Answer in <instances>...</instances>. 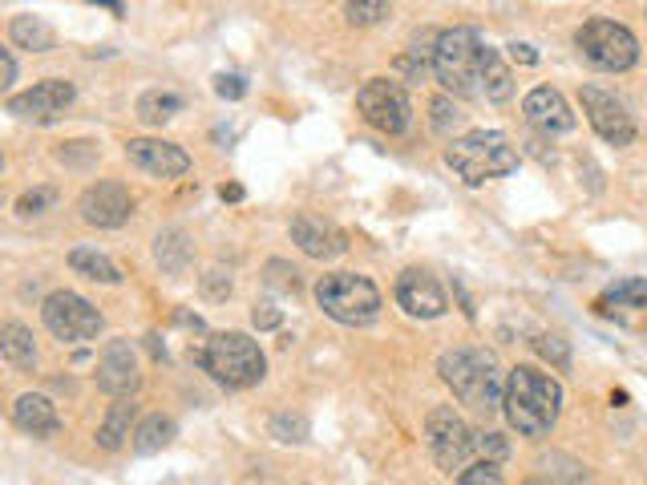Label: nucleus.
Instances as JSON below:
<instances>
[{"instance_id": "nucleus-1", "label": "nucleus", "mask_w": 647, "mask_h": 485, "mask_svg": "<svg viewBox=\"0 0 647 485\" xmlns=\"http://www.w3.org/2000/svg\"><path fill=\"white\" fill-rule=\"evenodd\" d=\"M502 413L522 437H546L555 429L558 413H563V384L550 372L518 364L506 376Z\"/></svg>"}, {"instance_id": "nucleus-2", "label": "nucleus", "mask_w": 647, "mask_h": 485, "mask_svg": "<svg viewBox=\"0 0 647 485\" xmlns=\"http://www.w3.org/2000/svg\"><path fill=\"white\" fill-rule=\"evenodd\" d=\"M438 372L441 381L453 388V396L462 405H469L474 413L493 417V413L502 409L506 381L502 372H498L493 352H486V348H450V352H441Z\"/></svg>"}, {"instance_id": "nucleus-3", "label": "nucleus", "mask_w": 647, "mask_h": 485, "mask_svg": "<svg viewBox=\"0 0 647 485\" xmlns=\"http://www.w3.org/2000/svg\"><path fill=\"white\" fill-rule=\"evenodd\" d=\"M481 61H486V41L478 29L457 25L438 33L433 77L453 98H481Z\"/></svg>"}, {"instance_id": "nucleus-4", "label": "nucleus", "mask_w": 647, "mask_h": 485, "mask_svg": "<svg viewBox=\"0 0 647 485\" xmlns=\"http://www.w3.org/2000/svg\"><path fill=\"white\" fill-rule=\"evenodd\" d=\"M445 162L462 182L481 187V182L510 174L518 167V150L498 129H474V134H462L445 146Z\"/></svg>"}, {"instance_id": "nucleus-5", "label": "nucleus", "mask_w": 647, "mask_h": 485, "mask_svg": "<svg viewBox=\"0 0 647 485\" xmlns=\"http://www.w3.org/2000/svg\"><path fill=\"white\" fill-rule=\"evenodd\" d=\"M316 304L324 307V316H332L337 324L349 328H364L381 316V292L368 275L356 271H332L316 283Z\"/></svg>"}, {"instance_id": "nucleus-6", "label": "nucleus", "mask_w": 647, "mask_h": 485, "mask_svg": "<svg viewBox=\"0 0 647 485\" xmlns=\"http://www.w3.org/2000/svg\"><path fill=\"white\" fill-rule=\"evenodd\" d=\"M198 360H203V369L219 384H227V388H251V384H259L263 372H268V360H263L259 345L243 332L211 336Z\"/></svg>"}, {"instance_id": "nucleus-7", "label": "nucleus", "mask_w": 647, "mask_h": 485, "mask_svg": "<svg viewBox=\"0 0 647 485\" xmlns=\"http://www.w3.org/2000/svg\"><path fill=\"white\" fill-rule=\"evenodd\" d=\"M575 49L591 69L599 74H623L639 61V41L627 25L620 21H608V16H595L575 33Z\"/></svg>"}, {"instance_id": "nucleus-8", "label": "nucleus", "mask_w": 647, "mask_h": 485, "mask_svg": "<svg viewBox=\"0 0 647 485\" xmlns=\"http://www.w3.org/2000/svg\"><path fill=\"white\" fill-rule=\"evenodd\" d=\"M356 110L373 129L381 134H405L409 122H413V105H409V93L393 81V77H373L364 81L361 93H356Z\"/></svg>"}, {"instance_id": "nucleus-9", "label": "nucleus", "mask_w": 647, "mask_h": 485, "mask_svg": "<svg viewBox=\"0 0 647 485\" xmlns=\"http://www.w3.org/2000/svg\"><path fill=\"white\" fill-rule=\"evenodd\" d=\"M41 319L57 340H69V345H81V340H98L105 328L102 312L81 300L78 292H53L41 307Z\"/></svg>"}, {"instance_id": "nucleus-10", "label": "nucleus", "mask_w": 647, "mask_h": 485, "mask_svg": "<svg viewBox=\"0 0 647 485\" xmlns=\"http://www.w3.org/2000/svg\"><path fill=\"white\" fill-rule=\"evenodd\" d=\"M425 445L441 470L453 473V470H466L469 453H474V433H469V425L450 405H438L425 417Z\"/></svg>"}, {"instance_id": "nucleus-11", "label": "nucleus", "mask_w": 647, "mask_h": 485, "mask_svg": "<svg viewBox=\"0 0 647 485\" xmlns=\"http://www.w3.org/2000/svg\"><path fill=\"white\" fill-rule=\"evenodd\" d=\"M579 102H582V114H587V122H591V129H595L599 138L611 142V146H632L635 122H632V114H627L623 98H615L611 90H599V86H582Z\"/></svg>"}, {"instance_id": "nucleus-12", "label": "nucleus", "mask_w": 647, "mask_h": 485, "mask_svg": "<svg viewBox=\"0 0 647 485\" xmlns=\"http://www.w3.org/2000/svg\"><path fill=\"white\" fill-rule=\"evenodd\" d=\"M73 98H78V90H73V81H41V86H33V90L25 93H13L9 98V114L21 117V122H37V126H49V122H57V117L73 105Z\"/></svg>"}, {"instance_id": "nucleus-13", "label": "nucleus", "mask_w": 647, "mask_h": 485, "mask_svg": "<svg viewBox=\"0 0 647 485\" xmlns=\"http://www.w3.org/2000/svg\"><path fill=\"white\" fill-rule=\"evenodd\" d=\"M78 211L90 227L114 230L134 215V199H129V191L122 187V182H93V187H86V194L78 199Z\"/></svg>"}, {"instance_id": "nucleus-14", "label": "nucleus", "mask_w": 647, "mask_h": 485, "mask_svg": "<svg viewBox=\"0 0 647 485\" xmlns=\"http://www.w3.org/2000/svg\"><path fill=\"white\" fill-rule=\"evenodd\" d=\"M126 158L143 170V174H150V179H182V174L191 170V154L162 138H129Z\"/></svg>"}, {"instance_id": "nucleus-15", "label": "nucleus", "mask_w": 647, "mask_h": 485, "mask_svg": "<svg viewBox=\"0 0 647 485\" xmlns=\"http://www.w3.org/2000/svg\"><path fill=\"white\" fill-rule=\"evenodd\" d=\"M397 304L409 312L413 319H438L445 316V287H441L425 268H409L401 271V280H397Z\"/></svg>"}, {"instance_id": "nucleus-16", "label": "nucleus", "mask_w": 647, "mask_h": 485, "mask_svg": "<svg viewBox=\"0 0 647 485\" xmlns=\"http://www.w3.org/2000/svg\"><path fill=\"white\" fill-rule=\"evenodd\" d=\"M138 381H143V372H138V357H134L129 340H110L98 360V388L110 396H134Z\"/></svg>"}, {"instance_id": "nucleus-17", "label": "nucleus", "mask_w": 647, "mask_h": 485, "mask_svg": "<svg viewBox=\"0 0 647 485\" xmlns=\"http://www.w3.org/2000/svg\"><path fill=\"white\" fill-rule=\"evenodd\" d=\"M292 239L299 243V251L311 259H337L349 251V239L344 230L332 227L328 218L320 215H296L292 218Z\"/></svg>"}, {"instance_id": "nucleus-18", "label": "nucleus", "mask_w": 647, "mask_h": 485, "mask_svg": "<svg viewBox=\"0 0 647 485\" xmlns=\"http://www.w3.org/2000/svg\"><path fill=\"white\" fill-rule=\"evenodd\" d=\"M522 114H526V122L534 129H543V134H567V129H575V114H570L567 98L558 90H550V86H538V90L526 93Z\"/></svg>"}, {"instance_id": "nucleus-19", "label": "nucleus", "mask_w": 647, "mask_h": 485, "mask_svg": "<svg viewBox=\"0 0 647 485\" xmlns=\"http://www.w3.org/2000/svg\"><path fill=\"white\" fill-rule=\"evenodd\" d=\"M13 425L29 437H53L61 429V417H57V405L49 396L25 393L13 401Z\"/></svg>"}, {"instance_id": "nucleus-20", "label": "nucleus", "mask_w": 647, "mask_h": 485, "mask_svg": "<svg viewBox=\"0 0 647 485\" xmlns=\"http://www.w3.org/2000/svg\"><path fill=\"white\" fill-rule=\"evenodd\" d=\"M0 352H4V360H9L13 369H21V372L37 369V345H33V332H29L25 324H16V319H9V324L0 328Z\"/></svg>"}, {"instance_id": "nucleus-21", "label": "nucleus", "mask_w": 647, "mask_h": 485, "mask_svg": "<svg viewBox=\"0 0 647 485\" xmlns=\"http://www.w3.org/2000/svg\"><path fill=\"white\" fill-rule=\"evenodd\" d=\"M155 259L162 263V271H170V275H182V271L191 268V259H194V243L186 239V230L170 227V230H162V235L155 239Z\"/></svg>"}, {"instance_id": "nucleus-22", "label": "nucleus", "mask_w": 647, "mask_h": 485, "mask_svg": "<svg viewBox=\"0 0 647 485\" xmlns=\"http://www.w3.org/2000/svg\"><path fill=\"white\" fill-rule=\"evenodd\" d=\"M481 98L486 102H510L514 98V77H510V69H506L502 53L490 49L486 45V61H481Z\"/></svg>"}, {"instance_id": "nucleus-23", "label": "nucleus", "mask_w": 647, "mask_h": 485, "mask_svg": "<svg viewBox=\"0 0 647 485\" xmlns=\"http://www.w3.org/2000/svg\"><path fill=\"white\" fill-rule=\"evenodd\" d=\"M9 41H13L16 49H29V53L57 49V33H53L41 16H13V25H9Z\"/></svg>"}, {"instance_id": "nucleus-24", "label": "nucleus", "mask_w": 647, "mask_h": 485, "mask_svg": "<svg viewBox=\"0 0 647 485\" xmlns=\"http://www.w3.org/2000/svg\"><path fill=\"white\" fill-rule=\"evenodd\" d=\"M134 417H138L134 396H117V405L110 409V417H105L102 429H98V445H102V449H122V445H126Z\"/></svg>"}, {"instance_id": "nucleus-25", "label": "nucleus", "mask_w": 647, "mask_h": 485, "mask_svg": "<svg viewBox=\"0 0 647 485\" xmlns=\"http://www.w3.org/2000/svg\"><path fill=\"white\" fill-rule=\"evenodd\" d=\"M69 268L78 271V275H86V280H93V283H117L122 280V271H117L114 259L102 256V251H93V247H78V251L69 256Z\"/></svg>"}, {"instance_id": "nucleus-26", "label": "nucleus", "mask_w": 647, "mask_h": 485, "mask_svg": "<svg viewBox=\"0 0 647 485\" xmlns=\"http://www.w3.org/2000/svg\"><path fill=\"white\" fill-rule=\"evenodd\" d=\"M174 441V421L155 413V417H146L138 429H134V449L138 453H158V449H167Z\"/></svg>"}, {"instance_id": "nucleus-27", "label": "nucleus", "mask_w": 647, "mask_h": 485, "mask_svg": "<svg viewBox=\"0 0 647 485\" xmlns=\"http://www.w3.org/2000/svg\"><path fill=\"white\" fill-rule=\"evenodd\" d=\"M179 110H182V98L170 90H150L138 98V117H143L146 126H162V122H170Z\"/></svg>"}, {"instance_id": "nucleus-28", "label": "nucleus", "mask_w": 647, "mask_h": 485, "mask_svg": "<svg viewBox=\"0 0 647 485\" xmlns=\"http://www.w3.org/2000/svg\"><path fill=\"white\" fill-rule=\"evenodd\" d=\"M632 307V312H644L647 307V280H620L615 287H608V295L599 300V312L603 307Z\"/></svg>"}, {"instance_id": "nucleus-29", "label": "nucleus", "mask_w": 647, "mask_h": 485, "mask_svg": "<svg viewBox=\"0 0 647 485\" xmlns=\"http://www.w3.org/2000/svg\"><path fill=\"white\" fill-rule=\"evenodd\" d=\"M388 9H393V0H349L344 16H349L352 29H373L385 21Z\"/></svg>"}, {"instance_id": "nucleus-30", "label": "nucleus", "mask_w": 647, "mask_h": 485, "mask_svg": "<svg viewBox=\"0 0 647 485\" xmlns=\"http://www.w3.org/2000/svg\"><path fill=\"white\" fill-rule=\"evenodd\" d=\"M272 437L275 441H287V445L308 441V417H304V413H280L272 421Z\"/></svg>"}, {"instance_id": "nucleus-31", "label": "nucleus", "mask_w": 647, "mask_h": 485, "mask_svg": "<svg viewBox=\"0 0 647 485\" xmlns=\"http://www.w3.org/2000/svg\"><path fill=\"white\" fill-rule=\"evenodd\" d=\"M534 352H538L543 360H550L558 372L570 369V348H567L563 336H538V340H534Z\"/></svg>"}, {"instance_id": "nucleus-32", "label": "nucleus", "mask_w": 647, "mask_h": 485, "mask_svg": "<svg viewBox=\"0 0 647 485\" xmlns=\"http://www.w3.org/2000/svg\"><path fill=\"white\" fill-rule=\"evenodd\" d=\"M474 453H478L481 461H498V465H502V461L510 458V441H506L502 433H474Z\"/></svg>"}, {"instance_id": "nucleus-33", "label": "nucleus", "mask_w": 647, "mask_h": 485, "mask_svg": "<svg viewBox=\"0 0 647 485\" xmlns=\"http://www.w3.org/2000/svg\"><path fill=\"white\" fill-rule=\"evenodd\" d=\"M457 485H506V482H502L498 461H478V465H469V470L457 473Z\"/></svg>"}, {"instance_id": "nucleus-34", "label": "nucleus", "mask_w": 647, "mask_h": 485, "mask_svg": "<svg viewBox=\"0 0 647 485\" xmlns=\"http://www.w3.org/2000/svg\"><path fill=\"white\" fill-rule=\"evenodd\" d=\"M57 203V191L53 187H37V191H25L21 199H16V215H41L45 206H53Z\"/></svg>"}, {"instance_id": "nucleus-35", "label": "nucleus", "mask_w": 647, "mask_h": 485, "mask_svg": "<svg viewBox=\"0 0 647 485\" xmlns=\"http://www.w3.org/2000/svg\"><path fill=\"white\" fill-rule=\"evenodd\" d=\"M429 110H433V129H438V134H450V129H457V122H462V114H457V105H453L450 98H438Z\"/></svg>"}, {"instance_id": "nucleus-36", "label": "nucleus", "mask_w": 647, "mask_h": 485, "mask_svg": "<svg viewBox=\"0 0 647 485\" xmlns=\"http://www.w3.org/2000/svg\"><path fill=\"white\" fill-rule=\"evenodd\" d=\"M268 283H272V287H280V292H296V287H299V271L287 268V263H280V259H272V263H268Z\"/></svg>"}, {"instance_id": "nucleus-37", "label": "nucleus", "mask_w": 647, "mask_h": 485, "mask_svg": "<svg viewBox=\"0 0 647 485\" xmlns=\"http://www.w3.org/2000/svg\"><path fill=\"white\" fill-rule=\"evenodd\" d=\"M215 93L227 98V102H239V98L247 93V81L239 74H219L215 77Z\"/></svg>"}, {"instance_id": "nucleus-38", "label": "nucleus", "mask_w": 647, "mask_h": 485, "mask_svg": "<svg viewBox=\"0 0 647 485\" xmlns=\"http://www.w3.org/2000/svg\"><path fill=\"white\" fill-rule=\"evenodd\" d=\"M251 324H256L259 332H272V328H280V324H284V316H280V307H275V304H256V312H251Z\"/></svg>"}, {"instance_id": "nucleus-39", "label": "nucleus", "mask_w": 647, "mask_h": 485, "mask_svg": "<svg viewBox=\"0 0 647 485\" xmlns=\"http://www.w3.org/2000/svg\"><path fill=\"white\" fill-rule=\"evenodd\" d=\"M203 287H207V295H215V300H219V295L231 292V280H227L223 271H211V275H203Z\"/></svg>"}, {"instance_id": "nucleus-40", "label": "nucleus", "mask_w": 647, "mask_h": 485, "mask_svg": "<svg viewBox=\"0 0 647 485\" xmlns=\"http://www.w3.org/2000/svg\"><path fill=\"white\" fill-rule=\"evenodd\" d=\"M506 49H510V57H514L518 65H534V61H538V53H534L531 45H518V41H514V45H506Z\"/></svg>"}, {"instance_id": "nucleus-41", "label": "nucleus", "mask_w": 647, "mask_h": 485, "mask_svg": "<svg viewBox=\"0 0 647 485\" xmlns=\"http://www.w3.org/2000/svg\"><path fill=\"white\" fill-rule=\"evenodd\" d=\"M0 65H4V81H0V86H4V90H9V86H13V81H16V61H13V49H0Z\"/></svg>"}, {"instance_id": "nucleus-42", "label": "nucleus", "mask_w": 647, "mask_h": 485, "mask_svg": "<svg viewBox=\"0 0 647 485\" xmlns=\"http://www.w3.org/2000/svg\"><path fill=\"white\" fill-rule=\"evenodd\" d=\"M223 199H227V203H239V199H243V187H235V182H231V187H223Z\"/></svg>"}, {"instance_id": "nucleus-43", "label": "nucleus", "mask_w": 647, "mask_h": 485, "mask_svg": "<svg viewBox=\"0 0 647 485\" xmlns=\"http://www.w3.org/2000/svg\"><path fill=\"white\" fill-rule=\"evenodd\" d=\"M526 485H555V482H543V477H534V482H526Z\"/></svg>"}]
</instances>
